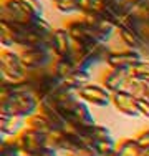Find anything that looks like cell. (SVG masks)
<instances>
[{"mask_svg": "<svg viewBox=\"0 0 149 156\" xmlns=\"http://www.w3.org/2000/svg\"><path fill=\"white\" fill-rule=\"evenodd\" d=\"M40 111V100L32 91L28 81L22 85L0 87V115L18 118H30Z\"/></svg>", "mask_w": 149, "mask_h": 156, "instance_id": "1", "label": "cell"}, {"mask_svg": "<svg viewBox=\"0 0 149 156\" xmlns=\"http://www.w3.org/2000/svg\"><path fill=\"white\" fill-rule=\"evenodd\" d=\"M57 103V101H55ZM61 116L65 118L66 126H95L96 121L89 110L88 103L81 101L80 98L66 103H57Z\"/></svg>", "mask_w": 149, "mask_h": 156, "instance_id": "2", "label": "cell"}, {"mask_svg": "<svg viewBox=\"0 0 149 156\" xmlns=\"http://www.w3.org/2000/svg\"><path fill=\"white\" fill-rule=\"evenodd\" d=\"M36 18L40 17L32 15L20 0H2L0 3V20L2 22L17 23L27 30H32Z\"/></svg>", "mask_w": 149, "mask_h": 156, "instance_id": "3", "label": "cell"}, {"mask_svg": "<svg viewBox=\"0 0 149 156\" xmlns=\"http://www.w3.org/2000/svg\"><path fill=\"white\" fill-rule=\"evenodd\" d=\"M28 85L33 93L38 96V100H42L53 95L63 85V81L55 75V72L51 68H45V70H38V72H30Z\"/></svg>", "mask_w": 149, "mask_h": 156, "instance_id": "4", "label": "cell"}, {"mask_svg": "<svg viewBox=\"0 0 149 156\" xmlns=\"http://www.w3.org/2000/svg\"><path fill=\"white\" fill-rule=\"evenodd\" d=\"M20 57H22V66L27 73L51 68L55 58H57L53 50L48 47H35V48L20 50Z\"/></svg>", "mask_w": 149, "mask_h": 156, "instance_id": "5", "label": "cell"}, {"mask_svg": "<svg viewBox=\"0 0 149 156\" xmlns=\"http://www.w3.org/2000/svg\"><path fill=\"white\" fill-rule=\"evenodd\" d=\"M78 98L88 105L99 106V108L111 105V93L101 83H93V81L78 90Z\"/></svg>", "mask_w": 149, "mask_h": 156, "instance_id": "6", "label": "cell"}, {"mask_svg": "<svg viewBox=\"0 0 149 156\" xmlns=\"http://www.w3.org/2000/svg\"><path fill=\"white\" fill-rule=\"evenodd\" d=\"M15 141H17L20 150L28 151L35 156H40L47 150V135L36 133L30 128H25L18 136H15Z\"/></svg>", "mask_w": 149, "mask_h": 156, "instance_id": "7", "label": "cell"}, {"mask_svg": "<svg viewBox=\"0 0 149 156\" xmlns=\"http://www.w3.org/2000/svg\"><path fill=\"white\" fill-rule=\"evenodd\" d=\"M51 50L57 58H70L71 60L74 53V43L65 27L55 28L53 35H51Z\"/></svg>", "mask_w": 149, "mask_h": 156, "instance_id": "8", "label": "cell"}, {"mask_svg": "<svg viewBox=\"0 0 149 156\" xmlns=\"http://www.w3.org/2000/svg\"><path fill=\"white\" fill-rule=\"evenodd\" d=\"M144 60V55L136 50H119L113 51L108 58L106 65L108 68H123V70H133L137 63Z\"/></svg>", "mask_w": 149, "mask_h": 156, "instance_id": "9", "label": "cell"}, {"mask_svg": "<svg viewBox=\"0 0 149 156\" xmlns=\"http://www.w3.org/2000/svg\"><path fill=\"white\" fill-rule=\"evenodd\" d=\"M111 105L116 108L119 113L129 118H137L139 116V110H137L136 98L126 90H119L116 93L111 95Z\"/></svg>", "mask_w": 149, "mask_h": 156, "instance_id": "10", "label": "cell"}, {"mask_svg": "<svg viewBox=\"0 0 149 156\" xmlns=\"http://www.w3.org/2000/svg\"><path fill=\"white\" fill-rule=\"evenodd\" d=\"M131 76V70H123V68H108L101 76V85L109 91L111 95L119 90H124L126 81Z\"/></svg>", "mask_w": 149, "mask_h": 156, "instance_id": "11", "label": "cell"}, {"mask_svg": "<svg viewBox=\"0 0 149 156\" xmlns=\"http://www.w3.org/2000/svg\"><path fill=\"white\" fill-rule=\"evenodd\" d=\"M40 113L48 120L51 129H58V131L66 129V121H65V118L61 116L57 103H55V100L51 98V96H47V98L40 100Z\"/></svg>", "mask_w": 149, "mask_h": 156, "instance_id": "12", "label": "cell"}, {"mask_svg": "<svg viewBox=\"0 0 149 156\" xmlns=\"http://www.w3.org/2000/svg\"><path fill=\"white\" fill-rule=\"evenodd\" d=\"M27 128V120L10 115H0V133L5 138H15Z\"/></svg>", "mask_w": 149, "mask_h": 156, "instance_id": "13", "label": "cell"}, {"mask_svg": "<svg viewBox=\"0 0 149 156\" xmlns=\"http://www.w3.org/2000/svg\"><path fill=\"white\" fill-rule=\"evenodd\" d=\"M116 32H118L119 38L123 40V43L128 47V50H136V51H141V53L144 51L146 42H144L143 35H141L139 32L133 30V28H128V27H124V25H119Z\"/></svg>", "mask_w": 149, "mask_h": 156, "instance_id": "14", "label": "cell"}, {"mask_svg": "<svg viewBox=\"0 0 149 156\" xmlns=\"http://www.w3.org/2000/svg\"><path fill=\"white\" fill-rule=\"evenodd\" d=\"M2 85H22L28 81V73L23 68H7L0 66Z\"/></svg>", "mask_w": 149, "mask_h": 156, "instance_id": "15", "label": "cell"}, {"mask_svg": "<svg viewBox=\"0 0 149 156\" xmlns=\"http://www.w3.org/2000/svg\"><path fill=\"white\" fill-rule=\"evenodd\" d=\"M51 70H53L55 75H57L61 81H65L66 78H70L74 72H76V68H74L73 62L70 60V58H55L53 65H51Z\"/></svg>", "mask_w": 149, "mask_h": 156, "instance_id": "16", "label": "cell"}, {"mask_svg": "<svg viewBox=\"0 0 149 156\" xmlns=\"http://www.w3.org/2000/svg\"><path fill=\"white\" fill-rule=\"evenodd\" d=\"M0 66H7V68H23L22 66L20 51H15L13 48H2L0 50Z\"/></svg>", "mask_w": 149, "mask_h": 156, "instance_id": "17", "label": "cell"}, {"mask_svg": "<svg viewBox=\"0 0 149 156\" xmlns=\"http://www.w3.org/2000/svg\"><path fill=\"white\" fill-rule=\"evenodd\" d=\"M27 128L33 129V131H36V133H42V135H48V133L51 131V126L48 123V120L40 113V111L35 115H32L30 118H27Z\"/></svg>", "mask_w": 149, "mask_h": 156, "instance_id": "18", "label": "cell"}, {"mask_svg": "<svg viewBox=\"0 0 149 156\" xmlns=\"http://www.w3.org/2000/svg\"><path fill=\"white\" fill-rule=\"evenodd\" d=\"M139 151L141 148L134 138H123L118 141L116 156H139Z\"/></svg>", "mask_w": 149, "mask_h": 156, "instance_id": "19", "label": "cell"}, {"mask_svg": "<svg viewBox=\"0 0 149 156\" xmlns=\"http://www.w3.org/2000/svg\"><path fill=\"white\" fill-rule=\"evenodd\" d=\"M63 83L66 85V87H70V88H73V90H80V88H83V87H86L88 83H91V73L89 72H74L70 78H66Z\"/></svg>", "mask_w": 149, "mask_h": 156, "instance_id": "20", "label": "cell"}, {"mask_svg": "<svg viewBox=\"0 0 149 156\" xmlns=\"http://www.w3.org/2000/svg\"><path fill=\"white\" fill-rule=\"evenodd\" d=\"M126 91H129L134 98H146V87H144V80L139 76H134L131 75L126 81Z\"/></svg>", "mask_w": 149, "mask_h": 156, "instance_id": "21", "label": "cell"}, {"mask_svg": "<svg viewBox=\"0 0 149 156\" xmlns=\"http://www.w3.org/2000/svg\"><path fill=\"white\" fill-rule=\"evenodd\" d=\"M116 148H118V141H114L113 138H106L101 141H96L93 150L99 156H113L116 153Z\"/></svg>", "mask_w": 149, "mask_h": 156, "instance_id": "22", "label": "cell"}, {"mask_svg": "<svg viewBox=\"0 0 149 156\" xmlns=\"http://www.w3.org/2000/svg\"><path fill=\"white\" fill-rule=\"evenodd\" d=\"M55 10L63 15H71V13H80V0H60L55 3Z\"/></svg>", "mask_w": 149, "mask_h": 156, "instance_id": "23", "label": "cell"}, {"mask_svg": "<svg viewBox=\"0 0 149 156\" xmlns=\"http://www.w3.org/2000/svg\"><path fill=\"white\" fill-rule=\"evenodd\" d=\"M89 138H91L93 143H96V141L111 138V131H109V128H108V126L96 123L95 126H91V128H89ZM93 146H95V144H93Z\"/></svg>", "mask_w": 149, "mask_h": 156, "instance_id": "24", "label": "cell"}, {"mask_svg": "<svg viewBox=\"0 0 149 156\" xmlns=\"http://www.w3.org/2000/svg\"><path fill=\"white\" fill-rule=\"evenodd\" d=\"M20 2L27 7V10L32 13V15L43 17V5H42L40 0H20Z\"/></svg>", "mask_w": 149, "mask_h": 156, "instance_id": "25", "label": "cell"}, {"mask_svg": "<svg viewBox=\"0 0 149 156\" xmlns=\"http://www.w3.org/2000/svg\"><path fill=\"white\" fill-rule=\"evenodd\" d=\"M131 75L149 80V60H143L141 63H137L136 66L131 70Z\"/></svg>", "mask_w": 149, "mask_h": 156, "instance_id": "26", "label": "cell"}, {"mask_svg": "<svg viewBox=\"0 0 149 156\" xmlns=\"http://www.w3.org/2000/svg\"><path fill=\"white\" fill-rule=\"evenodd\" d=\"M137 110H139V116H144L149 120V98H136Z\"/></svg>", "mask_w": 149, "mask_h": 156, "instance_id": "27", "label": "cell"}, {"mask_svg": "<svg viewBox=\"0 0 149 156\" xmlns=\"http://www.w3.org/2000/svg\"><path fill=\"white\" fill-rule=\"evenodd\" d=\"M134 140H136L137 144H139V148H147L149 146V128L139 131L136 136H134Z\"/></svg>", "mask_w": 149, "mask_h": 156, "instance_id": "28", "label": "cell"}, {"mask_svg": "<svg viewBox=\"0 0 149 156\" xmlns=\"http://www.w3.org/2000/svg\"><path fill=\"white\" fill-rule=\"evenodd\" d=\"M65 156H99L93 148H78V150L71 151V153L65 154Z\"/></svg>", "mask_w": 149, "mask_h": 156, "instance_id": "29", "label": "cell"}, {"mask_svg": "<svg viewBox=\"0 0 149 156\" xmlns=\"http://www.w3.org/2000/svg\"><path fill=\"white\" fill-rule=\"evenodd\" d=\"M40 156H58V153H57V151H53V150H48V148H47V150H45Z\"/></svg>", "mask_w": 149, "mask_h": 156, "instance_id": "30", "label": "cell"}, {"mask_svg": "<svg viewBox=\"0 0 149 156\" xmlns=\"http://www.w3.org/2000/svg\"><path fill=\"white\" fill-rule=\"evenodd\" d=\"M139 156H149V146H147V148H141Z\"/></svg>", "mask_w": 149, "mask_h": 156, "instance_id": "31", "label": "cell"}, {"mask_svg": "<svg viewBox=\"0 0 149 156\" xmlns=\"http://www.w3.org/2000/svg\"><path fill=\"white\" fill-rule=\"evenodd\" d=\"M48 2H51V3L55 5V3H57V2H60V0H48Z\"/></svg>", "mask_w": 149, "mask_h": 156, "instance_id": "32", "label": "cell"}]
</instances>
